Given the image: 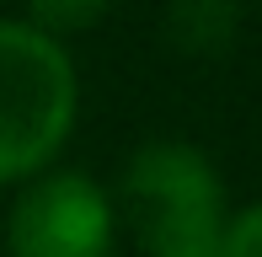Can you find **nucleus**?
Wrapping results in <instances>:
<instances>
[{"label":"nucleus","instance_id":"nucleus-1","mask_svg":"<svg viewBox=\"0 0 262 257\" xmlns=\"http://www.w3.org/2000/svg\"><path fill=\"white\" fill-rule=\"evenodd\" d=\"M80 113L70 49L32 22H0V188L54 166Z\"/></svg>","mask_w":262,"mask_h":257},{"label":"nucleus","instance_id":"nucleus-2","mask_svg":"<svg viewBox=\"0 0 262 257\" xmlns=\"http://www.w3.org/2000/svg\"><path fill=\"white\" fill-rule=\"evenodd\" d=\"M123 204L150 257H220L225 241V182L198 145L156 139L134 150L123 172Z\"/></svg>","mask_w":262,"mask_h":257},{"label":"nucleus","instance_id":"nucleus-3","mask_svg":"<svg viewBox=\"0 0 262 257\" xmlns=\"http://www.w3.org/2000/svg\"><path fill=\"white\" fill-rule=\"evenodd\" d=\"M118 209L86 172H38L6 215L11 257H113Z\"/></svg>","mask_w":262,"mask_h":257},{"label":"nucleus","instance_id":"nucleus-4","mask_svg":"<svg viewBox=\"0 0 262 257\" xmlns=\"http://www.w3.org/2000/svg\"><path fill=\"white\" fill-rule=\"evenodd\" d=\"M171 43L187 54H225L241 27L235 0H171Z\"/></svg>","mask_w":262,"mask_h":257},{"label":"nucleus","instance_id":"nucleus-5","mask_svg":"<svg viewBox=\"0 0 262 257\" xmlns=\"http://www.w3.org/2000/svg\"><path fill=\"white\" fill-rule=\"evenodd\" d=\"M113 6V0H27V11H32V27L38 32H49V38L64 43L70 32H86V27H97V16Z\"/></svg>","mask_w":262,"mask_h":257},{"label":"nucleus","instance_id":"nucleus-6","mask_svg":"<svg viewBox=\"0 0 262 257\" xmlns=\"http://www.w3.org/2000/svg\"><path fill=\"white\" fill-rule=\"evenodd\" d=\"M220 257H262V198L246 204V209H235V215L225 220Z\"/></svg>","mask_w":262,"mask_h":257}]
</instances>
